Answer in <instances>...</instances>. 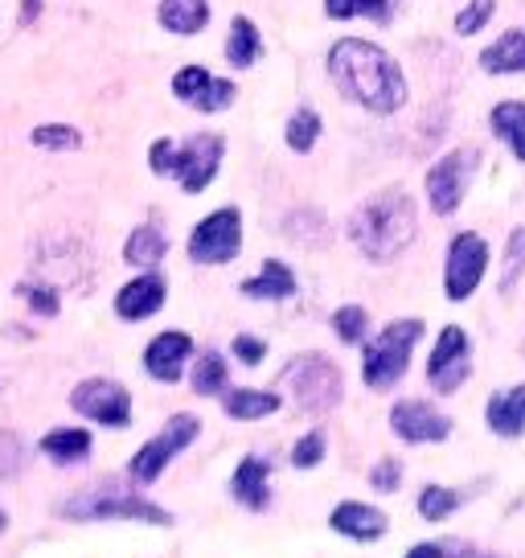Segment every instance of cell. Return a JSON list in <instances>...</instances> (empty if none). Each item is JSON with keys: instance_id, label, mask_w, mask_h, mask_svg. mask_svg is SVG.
Instances as JSON below:
<instances>
[{"instance_id": "6da1fadb", "label": "cell", "mask_w": 525, "mask_h": 558, "mask_svg": "<svg viewBox=\"0 0 525 558\" xmlns=\"http://www.w3.org/2000/svg\"><path fill=\"white\" fill-rule=\"evenodd\" d=\"M329 78L350 104L374 116H394L406 104L403 66L366 37H341L329 50Z\"/></svg>"}, {"instance_id": "7a4b0ae2", "label": "cell", "mask_w": 525, "mask_h": 558, "mask_svg": "<svg viewBox=\"0 0 525 558\" xmlns=\"http://www.w3.org/2000/svg\"><path fill=\"white\" fill-rule=\"evenodd\" d=\"M419 234V209L406 190H378L350 214V239L369 263H394Z\"/></svg>"}, {"instance_id": "3957f363", "label": "cell", "mask_w": 525, "mask_h": 558, "mask_svg": "<svg viewBox=\"0 0 525 558\" xmlns=\"http://www.w3.org/2000/svg\"><path fill=\"white\" fill-rule=\"evenodd\" d=\"M419 337H423V320L403 316V320H390L378 337L362 341V378H366L369 390H390V386L403 383Z\"/></svg>"}, {"instance_id": "277c9868", "label": "cell", "mask_w": 525, "mask_h": 558, "mask_svg": "<svg viewBox=\"0 0 525 558\" xmlns=\"http://www.w3.org/2000/svg\"><path fill=\"white\" fill-rule=\"evenodd\" d=\"M280 383L304 415H329L345 399V378L341 366L329 362L325 353H296L288 366L280 369Z\"/></svg>"}, {"instance_id": "5b68a950", "label": "cell", "mask_w": 525, "mask_h": 558, "mask_svg": "<svg viewBox=\"0 0 525 558\" xmlns=\"http://www.w3.org/2000/svg\"><path fill=\"white\" fill-rule=\"evenodd\" d=\"M66 518L74 522H144V525H173V513L169 509H160L157 501H144L136 497L132 488L123 485H95L87 493H78L71 497L66 506H62Z\"/></svg>"}, {"instance_id": "8992f818", "label": "cell", "mask_w": 525, "mask_h": 558, "mask_svg": "<svg viewBox=\"0 0 525 558\" xmlns=\"http://www.w3.org/2000/svg\"><path fill=\"white\" fill-rule=\"evenodd\" d=\"M202 436V418L197 415H173L164 427H160L157 436L144 444L141 452L127 460V476L136 481V485H152L164 476V469L173 464L176 456L190 448L193 439Z\"/></svg>"}, {"instance_id": "52a82bcc", "label": "cell", "mask_w": 525, "mask_h": 558, "mask_svg": "<svg viewBox=\"0 0 525 558\" xmlns=\"http://www.w3.org/2000/svg\"><path fill=\"white\" fill-rule=\"evenodd\" d=\"M480 169V153H476L473 144H464V148H452V153H443V157L427 169V202L436 209L439 218H448L460 209V202L468 197L473 190V177Z\"/></svg>"}, {"instance_id": "ba28073f", "label": "cell", "mask_w": 525, "mask_h": 558, "mask_svg": "<svg viewBox=\"0 0 525 558\" xmlns=\"http://www.w3.org/2000/svg\"><path fill=\"white\" fill-rule=\"evenodd\" d=\"M239 251H243V209L239 206L213 209L190 230V259L202 267L239 259Z\"/></svg>"}, {"instance_id": "9c48e42d", "label": "cell", "mask_w": 525, "mask_h": 558, "mask_svg": "<svg viewBox=\"0 0 525 558\" xmlns=\"http://www.w3.org/2000/svg\"><path fill=\"white\" fill-rule=\"evenodd\" d=\"M489 259H492L489 243H485L476 230H460V234H452V243H448V263H443V292H448L452 304L476 296L480 279H485V271H489Z\"/></svg>"}, {"instance_id": "30bf717a", "label": "cell", "mask_w": 525, "mask_h": 558, "mask_svg": "<svg viewBox=\"0 0 525 558\" xmlns=\"http://www.w3.org/2000/svg\"><path fill=\"white\" fill-rule=\"evenodd\" d=\"M473 378V337L460 325H443L427 357V383L436 395H455Z\"/></svg>"}, {"instance_id": "8fae6325", "label": "cell", "mask_w": 525, "mask_h": 558, "mask_svg": "<svg viewBox=\"0 0 525 558\" xmlns=\"http://www.w3.org/2000/svg\"><path fill=\"white\" fill-rule=\"evenodd\" d=\"M222 157H227V140L213 136V132H197L185 144H176L173 153V173L176 185L185 193H206L213 185V177L222 169Z\"/></svg>"}, {"instance_id": "7c38bea8", "label": "cell", "mask_w": 525, "mask_h": 558, "mask_svg": "<svg viewBox=\"0 0 525 558\" xmlns=\"http://www.w3.org/2000/svg\"><path fill=\"white\" fill-rule=\"evenodd\" d=\"M71 407L99 427H127L132 423V395L115 378H87L71 390Z\"/></svg>"}, {"instance_id": "4fadbf2b", "label": "cell", "mask_w": 525, "mask_h": 558, "mask_svg": "<svg viewBox=\"0 0 525 558\" xmlns=\"http://www.w3.org/2000/svg\"><path fill=\"white\" fill-rule=\"evenodd\" d=\"M390 432L403 439V444H443L452 436V418L443 415L439 407L423 399H403L390 407Z\"/></svg>"}, {"instance_id": "5bb4252c", "label": "cell", "mask_w": 525, "mask_h": 558, "mask_svg": "<svg viewBox=\"0 0 525 558\" xmlns=\"http://www.w3.org/2000/svg\"><path fill=\"white\" fill-rule=\"evenodd\" d=\"M173 95L181 104L197 107L202 116H213V111H227L234 104L239 87L230 78H213L206 66H181L173 74Z\"/></svg>"}, {"instance_id": "9a60e30c", "label": "cell", "mask_w": 525, "mask_h": 558, "mask_svg": "<svg viewBox=\"0 0 525 558\" xmlns=\"http://www.w3.org/2000/svg\"><path fill=\"white\" fill-rule=\"evenodd\" d=\"M193 362V337L181 329H164L157 332L148 349H144V369H148V378H157V383L173 386L181 383V374L185 366Z\"/></svg>"}, {"instance_id": "2e32d148", "label": "cell", "mask_w": 525, "mask_h": 558, "mask_svg": "<svg viewBox=\"0 0 525 558\" xmlns=\"http://www.w3.org/2000/svg\"><path fill=\"white\" fill-rule=\"evenodd\" d=\"M164 300H169V283L160 271H141L136 279H127L120 292H115V316L127 320V325H136V320H148V316H157L164 308Z\"/></svg>"}, {"instance_id": "e0dca14e", "label": "cell", "mask_w": 525, "mask_h": 558, "mask_svg": "<svg viewBox=\"0 0 525 558\" xmlns=\"http://www.w3.org/2000/svg\"><path fill=\"white\" fill-rule=\"evenodd\" d=\"M329 530L341 534V538H350V542L374 546V542L386 538L390 518H386V509L369 506V501H341V506L329 513Z\"/></svg>"}, {"instance_id": "ac0fdd59", "label": "cell", "mask_w": 525, "mask_h": 558, "mask_svg": "<svg viewBox=\"0 0 525 558\" xmlns=\"http://www.w3.org/2000/svg\"><path fill=\"white\" fill-rule=\"evenodd\" d=\"M230 497L251 513H267L271 506V460L267 456H243L230 476Z\"/></svg>"}, {"instance_id": "d6986e66", "label": "cell", "mask_w": 525, "mask_h": 558, "mask_svg": "<svg viewBox=\"0 0 525 558\" xmlns=\"http://www.w3.org/2000/svg\"><path fill=\"white\" fill-rule=\"evenodd\" d=\"M485 423H489L492 436L522 439L525 436V383L509 386V390H497V395L485 402Z\"/></svg>"}, {"instance_id": "ffe728a7", "label": "cell", "mask_w": 525, "mask_h": 558, "mask_svg": "<svg viewBox=\"0 0 525 558\" xmlns=\"http://www.w3.org/2000/svg\"><path fill=\"white\" fill-rule=\"evenodd\" d=\"M239 288H243L246 300H292L300 292V279L283 259H267L259 271L251 279H243Z\"/></svg>"}, {"instance_id": "44dd1931", "label": "cell", "mask_w": 525, "mask_h": 558, "mask_svg": "<svg viewBox=\"0 0 525 558\" xmlns=\"http://www.w3.org/2000/svg\"><path fill=\"white\" fill-rule=\"evenodd\" d=\"M157 21L176 37H193L210 25V0H160Z\"/></svg>"}, {"instance_id": "7402d4cb", "label": "cell", "mask_w": 525, "mask_h": 558, "mask_svg": "<svg viewBox=\"0 0 525 558\" xmlns=\"http://www.w3.org/2000/svg\"><path fill=\"white\" fill-rule=\"evenodd\" d=\"M283 407V399L276 390H251V386H239V390H222V411L239 423H255V418L276 415Z\"/></svg>"}, {"instance_id": "603a6c76", "label": "cell", "mask_w": 525, "mask_h": 558, "mask_svg": "<svg viewBox=\"0 0 525 558\" xmlns=\"http://www.w3.org/2000/svg\"><path fill=\"white\" fill-rule=\"evenodd\" d=\"M169 255V239H164V230L152 227V222H144L127 234V243H123V259L132 263V267H141V271H157V263Z\"/></svg>"}, {"instance_id": "cb8c5ba5", "label": "cell", "mask_w": 525, "mask_h": 558, "mask_svg": "<svg viewBox=\"0 0 525 558\" xmlns=\"http://www.w3.org/2000/svg\"><path fill=\"white\" fill-rule=\"evenodd\" d=\"M90 432L87 427H53L41 436V452L50 456L53 464H83L90 456Z\"/></svg>"}, {"instance_id": "d4e9b609", "label": "cell", "mask_w": 525, "mask_h": 558, "mask_svg": "<svg viewBox=\"0 0 525 558\" xmlns=\"http://www.w3.org/2000/svg\"><path fill=\"white\" fill-rule=\"evenodd\" d=\"M480 70L485 74H517L525 70V34L522 29H509L492 41L489 50L480 53Z\"/></svg>"}, {"instance_id": "484cf974", "label": "cell", "mask_w": 525, "mask_h": 558, "mask_svg": "<svg viewBox=\"0 0 525 558\" xmlns=\"http://www.w3.org/2000/svg\"><path fill=\"white\" fill-rule=\"evenodd\" d=\"M230 383V369H227V357L218 353V349H206V353H197V362L190 369V386L193 395H202V399H213V395H222Z\"/></svg>"}, {"instance_id": "4316f807", "label": "cell", "mask_w": 525, "mask_h": 558, "mask_svg": "<svg viewBox=\"0 0 525 558\" xmlns=\"http://www.w3.org/2000/svg\"><path fill=\"white\" fill-rule=\"evenodd\" d=\"M262 53V37L255 29L251 17H234L230 21V37H227V62L234 70H251L255 58Z\"/></svg>"}, {"instance_id": "83f0119b", "label": "cell", "mask_w": 525, "mask_h": 558, "mask_svg": "<svg viewBox=\"0 0 525 558\" xmlns=\"http://www.w3.org/2000/svg\"><path fill=\"white\" fill-rule=\"evenodd\" d=\"M492 132L505 140L509 148H513V157L525 165V104H517V99H505V104L492 107Z\"/></svg>"}, {"instance_id": "f1b7e54d", "label": "cell", "mask_w": 525, "mask_h": 558, "mask_svg": "<svg viewBox=\"0 0 525 558\" xmlns=\"http://www.w3.org/2000/svg\"><path fill=\"white\" fill-rule=\"evenodd\" d=\"M460 493L448 485H423L419 493V501H415V509H419V518L423 522H448L455 509H460Z\"/></svg>"}, {"instance_id": "f546056e", "label": "cell", "mask_w": 525, "mask_h": 558, "mask_svg": "<svg viewBox=\"0 0 525 558\" xmlns=\"http://www.w3.org/2000/svg\"><path fill=\"white\" fill-rule=\"evenodd\" d=\"M29 140H34V148H46V153H78L83 148V132L74 123H37Z\"/></svg>"}, {"instance_id": "4dcf8cb0", "label": "cell", "mask_w": 525, "mask_h": 558, "mask_svg": "<svg viewBox=\"0 0 525 558\" xmlns=\"http://www.w3.org/2000/svg\"><path fill=\"white\" fill-rule=\"evenodd\" d=\"M283 140H288L292 153H313L316 140H320V116L313 107H300L296 116L288 120V128H283Z\"/></svg>"}, {"instance_id": "1f68e13d", "label": "cell", "mask_w": 525, "mask_h": 558, "mask_svg": "<svg viewBox=\"0 0 525 558\" xmlns=\"http://www.w3.org/2000/svg\"><path fill=\"white\" fill-rule=\"evenodd\" d=\"M325 13L333 21L369 17V21H390V0H325Z\"/></svg>"}, {"instance_id": "d6a6232c", "label": "cell", "mask_w": 525, "mask_h": 558, "mask_svg": "<svg viewBox=\"0 0 525 558\" xmlns=\"http://www.w3.org/2000/svg\"><path fill=\"white\" fill-rule=\"evenodd\" d=\"M333 332L345 345H362L369 337V313L362 304H341L333 313Z\"/></svg>"}, {"instance_id": "836d02e7", "label": "cell", "mask_w": 525, "mask_h": 558, "mask_svg": "<svg viewBox=\"0 0 525 558\" xmlns=\"http://www.w3.org/2000/svg\"><path fill=\"white\" fill-rule=\"evenodd\" d=\"M325 456H329V436L313 427L308 436L296 439V448H292V469H316V464H325Z\"/></svg>"}, {"instance_id": "e575fe53", "label": "cell", "mask_w": 525, "mask_h": 558, "mask_svg": "<svg viewBox=\"0 0 525 558\" xmlns=\"http://www.w3.org/2000/svg\"><path fill=\"white\" fill-rule=\"evenodd\" d=\"M492 13H497V0H468V4L455 13V34L460 37L480 34V29L492 21Z\"/></svg>"}, {"instance_id": "d590c367", "label": "cell", "mask_w": 525, "mask_h": 558, "mask_svg": "<svg viewBox=\"0 0 525 558\" xmlns=\"http://www.w3.org/2000/svg\"><path fill=\"white\" fill-rule=\"evenodd\" d=\"M522 267H525V230H513V234H509V246H505V271H501V292H505V296L517 288Z\"/></svg>"}, {"instance_id": "8d00e7d4", "label": "cell", "mask_w": 525, "mask_h": 558, "mask_svg": "<svg viewBox=\"0 0 525 558\" xmlns=\"http://www.w3.org/2000/svg\"><path fill=\"white\" fill-rule=\"evenodd\" d=\"M369 488H374V493H399V488H403V460L382 456V460L369 469Z\"/></svg>"}, {"instance_id": "74e56055", "label": "cell", "mask_w": 525, "mask_h": 558, "mask_svg": "<svg viewBox=\"0 0 525 558\" xmlns=\"http://www.w3.org/2000/svg\"><path fill=\"white\" fill-rule=\"evenodd\" d=\"M17 292L25 296V304H29L37 316H58V308H62L58 292H53V288H46V283H21Z\"/></svg>"}, {"instance_id": "f35d334b", "label": "cell", "mask_w": 525, "mask_h": 558, "mask_svg": "<svg viewBox=\"0 0 525 558\" xmlns=\"http://www.w3.org/2000/svg\"><path fill=\"white\" fill-rule=\"evenodd\" d=\"M230 353H234L243 366H259L262 357H267V341H262V337H251V332H239V337L230 341Z\"/></svg>"}, {"instance_id": "ab89813d", "label": "cell", "mask_w": 525, "mask_h": 558, "mask_svg": "<svg viewBox=\"0 0 525 558\" xmlns=\"http://www.w3.org/2000/svg\"><path fill=\"white\" fill-rule=\"evenodd\" d=\"M464 555V546L455 538H439V542H415L403 558H460Z\"/></svg>"}, {"instance_id": "60d3db41", "label": "cell", "mask_w": 525, "mask_h": 558, "mask_svg": "<svg viewBox=\"0 0 525 558\" xmlns=\"http://www.w3.org/2000/svg\"><path fill=\"white\" fill-rule=\"evenodd\" d=\"M173 153H176V140H169V136L157 140V144L148 148V169L157 177H169L173 173Z\"/></svg>"}, {"instance_id": "b9f144b4", "label": "cell", "mask_w": 525, "mask_h": 558, "mask_svg": "<svg viewBox=\"0 0 525 558\" xmlns=\"http://www.w3.org/2000/svg\"><path fill=\"white\" fill-rule=\"evenodd\" d=\"M21 469V444L9 432H0V481Z\"/></svg>"}, {"instance_id": "7bdbcfd3", "label": "cell", "mask_w": 525, "mask_h": 558, "mask_svg": "<svg viewBox=\"0 0 525 558\" xmlns=\"http://www.w3.org/2000/svg\"><path fill=\"white\" fill-rule=\"evenodd\" d=\"M460 558H501V555H480V550H468V546H464V555Z\"/></svg>"}, {"instance_id": "ee69618b", "label": "cell", "mask_w": 525, "mask_h": 558, "mask_svg": "<svg viewBox=\"0 0 525 558\" xmlns=\"http://www.w3.org/2000/svg\"><path fill=\"white\" fill-rule=\"evenodd\" d=\"M4 530H9V518H4V509H0V534H4Z\"/></svg>"}]
</instances>
